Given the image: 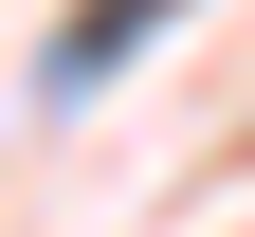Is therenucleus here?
<instances>
[{"instance_id": "f257e3e1", "label": "nucleus", "mask_w": 255, "mask_h": 237, "mask_svg": "<svg viewBox=\"0 0 255 237\" xmlns=\"http://www.w3.org/2000/svg\"><path fill=\"white\" fill-rule=\"evenodd\" d=\"M164 18H182V0H73V37H55V55H37V91H110V73H128V55L164 37Z\"/></svg>"}]
</instances>
